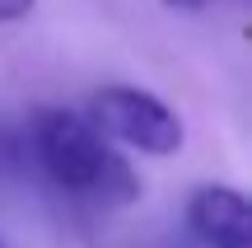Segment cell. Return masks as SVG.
<instances>
[{"label":"cell","mask_w":252,"mask_h":248,"mask_svg":"<svg viewBox=\"0 0 252 248\" xmlns=\"http://www.w3.org/2000/svg\"><path fill=\"white\" fill-rule=\"evenodd\" d=\"M28 131H33V150L56 187L89 192L103 202H135L140 197L131 164L112 155V145L94 131L89 117H75L65 108H37Z\"/></svg>","instance_id":"6da1fadb"},{"label":"cell","mask_w":252,"mask_h":248,"mask_svg":"<svg viewBox=\"0 0 252 248\" xmlns=\"http://www.w3.org/2000/svg\"><path fill=\"white\" fill-rule=\"evenodd\" d=\"M89 122L98 136H112L122 145L140 150V155H173V150H182L178 112L145 89H126V84L98 89L89 99Z\"/></svg>","instance_id":"7a4b0ae2"},{"label":"cell","mask_w":252,"mask_h":248,"mask_svg":"<svg viewBox=\"0 0 252 248\" xmlns=\"http://www.w3.org/2000/svg\"><path fill=\"white\" fill-rule=\"evenodd\" d=\"M187 225L210 248H252V206L238 187L206 183L187 202Z\"/></svg>","instance_id":"3957f363"},{"label":"cell","mask_w":252,"mask_h":248,"mask_svg":"<svg viewBox=\"0 0 252 248\" xmlns=\"http://www.w3.org/2000/svg\"><path fill=\"white\" fill-rule=\"evenodd\" d=\"M37 0H0V24H14V19H28Z\"/></svg>","instance_id":"277c9868"},{"label":"cell","mask_w":252,"mask_h":248,"mask_svg":"<svg viewBox=\"0 0 252 248\" xmlns=\"http://www.w3.org/2000/svg\"><path fill=\"white\" fill-rule=\"evenodd\" d=\"M168 9H182V14H196V9H206L210 0H163Z\"/></svg>","instance_id":"5b68a950"},{"label":"cell","mask_w":252,"mask_h":248,"mask_svg":"<svg viewBox=\"0 0 252 248\" xmlns=\"http://www.w3.org/2000/svg\"><path fill=\"white\" fill-rule=\"evenodd\" d=\"M0 248H9V244H5V239H0Z\"/></svg>","instance_id":"8992f818"}]
</instances>
